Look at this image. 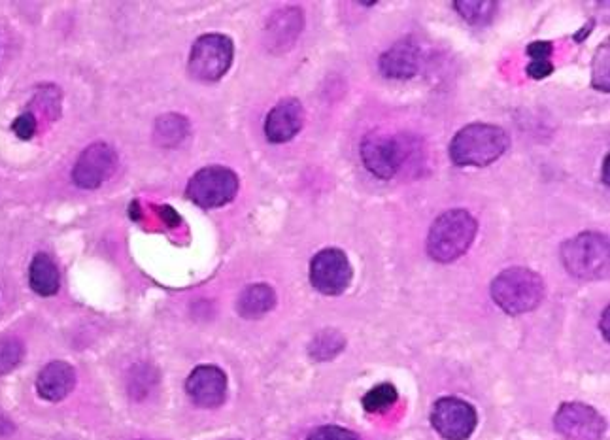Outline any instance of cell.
Returning a JSON list of instances; mask_svg holds the SVG:
<instances>
[{
    "label": "cell",
    "instance_id": "obj_13",
    "mask_svg": "<svg viewBox=\"0 0 610 440\" xmlns=\"http://www.w3.org/2000/svg\"><path fill=\"white\" fill-rule=\"evenodd\" d=\"M305 125V108L297 99H284L278 102L265 121V135L274 144H284Z\"/></svg>",
    "mask_w": 610,
    "mask_h": 440
},
{
    "label": "cell",
    "instance_id": "obj_20",
    "mask_svg": "<svg viewBox=\"0 0 610 440\" xmlns=\"http://www.w3.org/2000/svg\"><path fill=\"white\" fill-rule=\"evenodd\" d=\"M189 133V125L186 119L182 116H163L155 125V138L161 146L172 148L176 144H180Z\"/></svg>",
    "mask_w": 610,
    "mask_h": 440
},
{
    "label": "cell",
    "instance_id": "obj_25",
    "mask_svg": "<svg viewBox=\"0 0 610 440\" xmlns=\"http://www.w3.org/2000/svg\"><path fill=\"white\" fill-rule=\"evenodd\" d=\"M12 127H14V133H16L19 138L29 140V138H33L34 133H36V118H34L33 114H21V116L14 121Z\"/></svg>",
    "mask_w": 610,
    "mask_h": 440
},
{
    "label": "cell",
    "instance_id": "obj_1",
    "mask_svg": "<svg viewBox=\"0 0 610 440\" xmlns=\"http://www.w3.org/2000/svg\"><path fill=\"white\" fill-rule=\"evenodd\" d=\"M509 148L505 129L488 123L467 125L454 136L450 157L458 167H488Z\"/></svg>",
    "mask_w": 610,
    "mask_h": 440
},
{
    "label": "cell",
    "instance_id": "obj_3",
    "mask_svg": "<svg viewBox=\"0 0 610 440\" xmlns=\"http://www.w3.org/2000/svg\"><path fill=\"white\" fill-rule=\"evenodd\" d=\"M492 297L507 314H526L543 303V278L524 267L507 269L493 280Z\"/></svg>",
    "mask_w": 610,
    "mask_h": 440
},
{
    "label": "cell",
    "instance_id": "obj_21",
    "mask_svg": "<svg viewBox=\"0 0 610 440\" xmlns=\"http://www.w3.org/2000/svg\"><path fill=\"white\" fill-rule=\"evenodd\" d=\"M397 403V390L391 384H380L363 397L367 412H386Z\"/></svg>",
    "mask_w": 610,
    "mask_h": 440
},
{
    "label": "cell",
    "instance_id": "obj_10",
    "mask_svg": "<svg viewBox=\"0 0 610 440\" xmlns=\"http://www.w3.org/2000/svg\"><path fill=\"white\" fill-rule=\"evenodd\" d=\"M554 424L561 437L567 440H601L605 433L603 416L582 403L561 405Z\"/></svg>",
    "mask_w": 610,
    "mask_h": 440
},
{
    "label": "cell",
    "instance_id": "obj_12",
    "mask_svg": "<svg viewBox=\"0 0 610 440\" xmlns=\"http://www.w3.org/2000/svg\"><path fill=\"white\" fill-rule=\"evenodd\" d=\"M186 390L197 407H220L227 397V376L214 365L197 367L187 378Z\"/></svg>",
    "mask_w": 610,
    "mask_h": 440
},
{
    "label": "cell",
    "instance_id": "obj_8",
    "mask_svg": "<svg viewBox=\"0 0 610 440\" xmlns=\"http://www.w3.org/2000/svg\"><path fill=\"white\" fill-rule=\"evenodd\" d=\"M310 280L323 295H340L352 282V265L339 248H325L312 259Z\"/></svg>",
    "mask_w": 610,
    "mask_h": 440
},
{
    "label": "cell",
    "instance_id": "obj_24",
    "mask_svg": "<svg viewBox=\"0 0 610 440\" xmlns=\"http://www.w3.org/2000/svg\"><path fill=\"white\" fill-rule=\"evenodd\" d=\"M306 440H361L354 431H348L337 425H323L312 431Z\"/></svg>",
    "mask_w": 610,
    "mask_h": 440
},
{
    "label": "cell",
    "instance_id": "obj_23",
    "mask_svg": "<svg viewBox=\"0 0 610 440\" xmlns=\"http://www.w3.org/2000/svg\"><path fill=\"white\" fill-rule=\"evenodd\" d=\"M21 356H23V348L17 340L0 342V374L10 373L21 361Z\"/></svg>",
    "mask_w": 610,
    "mask_h": 440
},
{
    "label": "cell",
    "instance_id": "obj_26",
    "mask_svg": "<svg viewBox=\"0 0 610 440\" xmlns=\"http://www.w3.org/2000/svg\"><path fill=\"white\" fill-rule=\"evenodd\" d=\"M552 51H554V46L546 40H537L527 46V55L531 57V61H550Z\"/></svg>",
    "mask_w": 610,
    "mask_h": 440
},
{
    "label": "cell",
    "instance_id": "obj_22",
    "mask_svg": "<svg viewBox=\"0 0 610 440\" xmlns=\"http://www.w3.org/2000/svg\"><path fill=\"white\" fill-rule=\"evenodd\" d=\"M342 346H344V340H342L339 333H335V331H325L318 339L312 342L310 354H312V357L320 359V361H325V359H329V357L339 354L340 350H342Z\"/></svg>",
    "mask_w": 610,
    "mask_h": 440
},
{
    "label": "cell",
    "instance_id": "obj_11",
    "mask_svg": "<svg viewBox=\"0 0 610 440\" xmlns=\"http://www.w3.org/2000/svg\"><path fill=\"white\" fill-rule=\"evenodd\" d=\"M116 167H118V155L114 152V148L99 142L85 148L84 153L78 157L72 170V180L82 189H95L102 186L114 174Z\"/></svg>",
    "mask_w": 610,
    "mask_h": 440
},
{
    "label": "cell",
    "instance_id": "obj_5",
    "mask_svg": "<svg viewBox=\"0 0 610 440\" xmlns=\"http://www.w3.org/2000/svg\"><path fill=\"white\" fill-rule=\"evenodd\" d=\"M233 63V42L223 34L201 36L189 57V70L197 80L218 82Z\"/></svg>",
    "mask_w": 610,
    "mask_h": 440
},
{
    "label": "cell",
    "instance_id": "obj_16",
    "mask_svg": "<svg viewBox=\"0 0 610 440\" xmlns=\"http://www.w3.org/2000/svg\"><path fill=\"white\" fill-rule=\"evenodd\" d=\"M276 305V293L267 284L248 286L238 297V312L242 318L254 320L271 312Z\"/></svg>",
    "mask_w": 610,
    "mask_h": 440
},
{
    "label": "cell",
    "instance_id": "obj_6",
    "mask_svg": "<svg viewBox=\"0 0 610 440\" xmlns=\"http://www.w3.org/2000/svg\"><path fill=\"white\" fill-rule=\"evenodd\" d=\"M237 193V174L225 167L199 170L187 184V197L201 208H218L231 203Z\"/></svg>",
    "mask_w": 610,
    "mask_h": 440
},
{
    "label": "cell",
    "instance_id": "obj_28",
    "mask_svg": "<svg viewBox=\"0 0 610 440\" xmlns=\"http://www.w3.org/2000/svg\"><path fill=\"white\" fill-rule=\"evenodd\" d=\"M161 216H163V220L170 221V225H176V223L180 221L178 220V216L174 214V210L169 208V206H163V208H161Z\"/></svg>",
    "mask_w": 610,
    "mask_h": 440
},
{
    "label": "cell",
    "instance_id": "obj_2",
    "mask_svg": "<svg viewBox=\"0 0 610 440\" xmlns=\"http://www.w3.org/2000/svg\"><path fill=\"white\" fill-rule=\"evenodd\" d=\"M478 231V223L467 210H450L433 223L427 237V254L439 263H452L467 254Z\"/></svg>",
    "mask_w": 610,
    "mask_h": 440
},
{
    "label": "cell",
    "instance_id": "obj_18",
    "mask_svg": "<svg viewBox=\"0 0 610 440\" xmlns=\"http://www.w3.org/2000/svg\"><path fill=\"white\" fill-rule=\"evenodd\" d=\"M301 31H303V14L295 8L280 10V14H276L269 25V33L272 36L271 46L280 44L282 48L288 50Z\"/></svg>",
    "mask_w": 610,
    "mask_h": 440
},
{
    "label": "cell",
    "instance_id": "obj_27",
    "mask_svg": "<svg viewBox=\"0 0 610 440\" xmlns=\"http://www.w3.org/2000/svg\"><path fill=\"white\" fill-rule=\"evenodd\" d=\"M554 72V65L550 61H531L527 67V74L535 80H543Z\"/></svg>",
    "mask_w": 610,
    "mask_h": 440
},
{
    "label": "cell",
    "instance_id": "obj_4",
    "mask_svg": "<svg viewBox=\"0 0 610 440\" xmlns=\"http://www.w3.org/2000/svg\"><path fill=\"white\" fill-rule=\"evenodd\" d=\"M565 269L580 280H599L609 274V240L599 233H582L561 246Z\"/></svg>",
    "mask_w": 610,
    "mask_h": 440
},
{
    "label": "cell",
    "instance_id": "obj_14",
    "mask_svg": "<svg viewBox=\"0 0 610 440\" xmlns=\"http://www.w3.org/2000/svg\"><path fill=\"white\" fill-rule=\"evenodd\" d=\"M418 68H420V50L410 38L395 42L390 50L384 51L380 57V70L386 78L407 80L418 74Z\"/></svg>",
    "mask_w": 610,
    "mask_h": 440
},
{
    "label": "cell",
    "instance_id": "obj_19",
    "mask_svg": "<svg viewBox=\"0 0 610 440\" xmlns=\"http://www.w3.org/2000/svg\"><path fill=\"white\" fill-rule=\"evenodd\" d=\"M454 6L458 10L459 16L467 19L476 27L488 25L497 12V2H492V0H458V2H454Z\"/></svg>",
    "mask_w": 610,
    "mask_h": 440
},
{
    "label": "cell",
    "instance_id": "obj_30",
    "mask_svg": "<svg viewBox=\"0 0 610 440\" xmlns=\"http://www.w3.org/2000/svg\"><path fill=\"white\" fill-rule=\"evenodd\" d=\"M605 184H609V157L605 159Z\"/></svg>",
    "mask_w": 610,
    "mask_h": 440
},
{
    "label": "cell",
    "instance_id": "obj_15",
    "mask_svg": "<svg viewBox=\"0 0 610 440\" xmlns=\"http://www.w3.org/2000/svg\"><path fill=\"white\" fill-rule=\"evenodd\" d=\"M76 386V373L65 361H53L46 365L36 380V388L42 399L61 401Z\"/></svg>",
    "mask_w": 610,
    "mask_h": 440
},
{
    "label": "cell",
    "instance_id": "obj_7",
    "mask_svg": "<svg viewBox=\"0 0 610 440\" xmlns=\"http://www.w3.org/2000/svg\"><path fill=\"white\" fill-rule=\"evenodd\" d=\"M361 159L374 176L390 180L405 165L407 146L399 136L371 133L361 144Z\"/></svg>",
    "mask_w": 610,
    "mask_h": 440
},
{
    "label": "cell",
    "instance_id": "obj_29",
    "mask_svg": "<svg viewBox=\"0 0 610 440\" xmlns=\"http://www.w3.org/2000/svg\"><path fill=\"white\" fill-rule=\"evenodd\" d=\"M605 337L609 339V308L605 310Z\"/></svg>",
    "mask_w": 610,
    "mask_h": 440
},
{
    "label": "cell",
    "instance_id": "obj_17",
    "mask_svg": "<svg viewBox=\"0 0 610 440\" xmlns=\"http://www.w3.org/2000/svg\"><path fill=\"white\" fill-rule=\"evenodd\" d=\"M29 280H31V288L44 297L55 295L61 286V276L57 265L51 261L50 255L36 254L34 255L31 269H29Z\"/></svg>",
    "mask_w": 610,
    "mask_h": 440
},
{
    "label": "cell",
    "instance_id": "obj_9",
    "mask_svg": "<svg viewBox=\"0 0 610 440\" xmlns=\"http://www.w3.org/2000/svg\"><path fill=\"white\" fill-rule=\"evenodd\" d=\"M433 427L446 440H467L475 431L476 410L458 397H444L437 401L431 414Z\"/></svg>",
    "mask_w": 610,
    "mask_h": 440
}]
</instances>
